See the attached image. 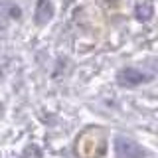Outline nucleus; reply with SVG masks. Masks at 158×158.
<instances>
[{
	"label": "nucleus",
	"mask_w": 158,
	"mask_h": 158,
	"mask_svg": "<svg viewBox=\"0 0 158 158\" xmlns=\"http://www.w3.org/2000/svg\"><path fill=\"white\" fill-rule=\"evenodd\" d=\"M53 14H56V8H53V2H52V0H38L34 18H36V22L40 24V26L48 24L49 20L53 18Z\"/></svg>",
	"instance_id": "obj_2"
},
{
	"label": "nucleus",
	"mask_w": 158,
	"mask_h": 158,
	"mask_svg": "<svg viewBox=\"0 0 158 158\" xmlns=\"http://www.w3.org/2000/svg\"><path fill=\"white\" fill-rule=\"evenodd\" d=\"M146 81H150V75L136 67H123L117 73V83L121 87H138Z\"/></svg>",
	"instance_id": "obj_1"
},
{
	"label": "nucleus",
	"mask_w": 158,
	"mask_h": 158,
	"mask_svg": "<svg viewBox=\"0 0 158 158\" xmlns=\"http://www.w3.org/2000/svg\"><path fill=\"white\" fill-rule=\"evenodd\" d=\"M154 14V8H152L150 2H138L135 6V18L138 22H148Z\"/></svg>",
	"instance_id": "obj_3"
}]
</instances>
